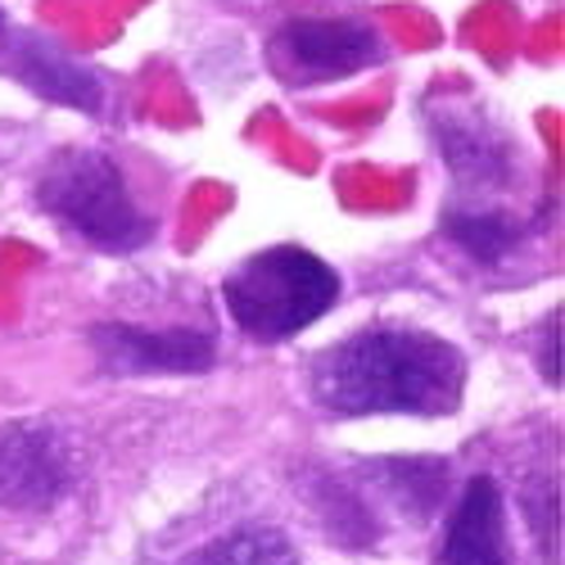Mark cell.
<instances>
[{
  "instance_id": "1",
  "label": "cell",
  "mask_w": 565,
  "mask_h": 565,
  "mask_svg": "<svg viewBox=\"0 0 565 565\" xmlns=\"http://www.w3.org/2000/svg\"><path fill=\"white\" fill-rule=\"evenodd\" d=\"M308 381L335 416H448L466 394V358L430 331L375 326L317 353Z\"/></svg>"
},
{
  "instance_id": "2",
  "label": "cell",
  "mask_w": 565,
  "mask_h": 565,
  "mask_svg": "<svg viewBox=\"0 0 565 565\" xmlns=\"http://www.w3.org/2000/svg\"><path fill=\"white\" fill-rule=\"evenodd\" d=\"M222 299L245 335L280 344L335 308L340 276L331 263L299 245H276L235 267L222 286Z\"/></svg>"
},
{
  "instance_id": "3",
  "label": "cell",
  "mask_w": 565,
  "mask_h": 565,
  "mask_svg": "<svg viewBox=\"0 0 565 565\" xmlns=\"http://www.w3.org/2000/svg\"><path fill=\"white\" fill-rule=\"evenodd\" d=\"M36 204L86 245L131 254L154 235V217L131 200L122 168L105 150H64L36 181Z\"/></svg>"
},
{
  "instance_id": "4",
  "label": "cell",
  "mask_w": 565,
  "mask_h": 565,
  "mask_svg": "<svg viewBox=\"0 0 565 565\" xmlns=\"http://www.w3.org/2000/svg\"><path fill=\"white\" fill-rule=\"evenodd\" d=\"M385 60L381 32L362 19H290L267 45V64L286 86L344 82Z\"/></svg>"
},
{
  "instance_id": "5",
  "label": "cell",
  "mask_w": 565,
  "mask_h": 565,
  "mask_svg": "<svg viewBox=\"0 0 565 565\" xmlns=\"http://www.w3.org/2000/svg\"><path fill=\"white\" fill-rule=\"evenodd\" d=\"M77 476V457L51 420H10L0 426V507L45 511Z\"/></svg>"
},
{
  "instance_id": "6",
  "label": "cell",
  "mask_w": 565,
  "mask_h": 565,
  "mask_svg": "<svg viewBox=\"0 0 565 565\" xmlns=\"http://www.w3.org/2000/svg\"><path fill=\"white\" fill-rule=\"evenodd\" d=\"M90 349L114 375H200L217 358L213 340L200 331H140V326H96Z\"/></svg>"
},
{
  "instance_id": "7",
  "label": "cell",
  "mask_w": 565,
  "mask_h": 565,
  "mask_svg": "<svg viewBox=\"0 0 565 565\" xmlns=\"http://www.w3.org/2000/svg\"><path fill=\"white\" fill-rule=\"evenodd\" d=\"M439 565H515L511 543H507V511L502 493L489 476L470 480L461 502L448 515Z\"/></svg>"
},
{
  "instance_id": "8",
  "label": "cell",
  "mask_w": 565,
  "mask_h": 565,
  "mask_svg": "<svg viewBox=\"0 0 565 565\" xmlns=\"http://www.w3.org/2000/svg\"><path fill=\"white\" fill-rule=\"evenodd\" d=\"M435 136L444 146V159L448 168L461 177V181H476V185H502L511 177V159H515V146L502 127H493L489 118L480 114H444L435 118Z\"/></svg>"
},
{
  "instance_id": "9",
  "label": "cell",
  "mask_w": 565,
  "mask_h": 565,
  "mask_svg": "<svg viewBox=\"0 0 565 565\" xmlns=\"http://www.w3.org/2000/svg\"><path fill=\"white\" fill-rule=\"evenodd\" d=\"M10 73L19 82H28L36 96L45 100H60V105H73V109H100V77L86 73L77 60H68L55 41L45 36H28L19 41V51L10 55Z\"/></svg>"
},
{
  "instance_id": "10",
  "label": "cell",
  "mask_w": 565,
  "mask_h": 565,
  "mask_svg": "<svg viewBox=\"0 0 565 565\" xmlns=\"http://www.w3.org/2000/svg\"><path fill=\"white\" fill-rule=\"evenodd\" d=\"M181 565H299V552H295V543L280 530L245 525V530H235L226 539L204 543L200 552H191Z\"/></svg>"
},
{
  "instance_id": "11",
  "label": "cell",
  "mask_w": 565,
  "mask_h": 565,
  "mask_svg": "<svg viewBox=\"0 0 565 565\" xmlns=\"http://www.w3.org/2000/svg\"><path fill=\"white\" fill-rule=\"evenodd\" d=\"M448 235L466 249L476 254L480 263H498L515 249L521 241V226H515L507 213H448Z\"/></svg>"
}]
</instances>
